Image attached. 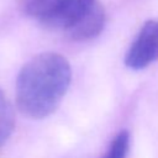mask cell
I'll return each instance as SVG.
<instances>
[{"mask_svg":"<svg viewBox=\"0 0 158 158\" xmlns=\"http://www.w3.org/2000/svg\"><path fill=\"white\" fill-rule=\"evenodd\" d=\"M128 149H130V133L123 130L114 137L110 147L107 148L102 158H126Z\"/></svg>","mask_w":158,"mask_h":158,"instance_id":"obj_6","label":"cell"},{"mask_svg":"<svg viewBox=\"0 0 158 158\" xmlns=\"http://www.w3.org/2000/svg\"><path fill=\"white\" fill-rule=\"evenodd\" d=\"M156 60H158V20H149L127 49L125 64L133 70H141Z\"/></svg>","mask_w":158,"mask_h":158,"instance_id":"obj_3","label":"cell"},{"mask_svg":"<svg viewBox=\"0 0 158 158\" xmlns=\"http://www.w3.org/2000/svg\"><path fill=\"white\" fill-rule=\"evenodd\" d=\"M15 126L14 109L7 98L0 90V147L11 136Z\"/></svg>","mask_w":158,"mask_h":158,"instance_id":"obj_5","label":"cell"},{"mask_svg":"<svg viewBox=\"0 0 158 158\" xmlns=\"http://www.w3.org/2000/svg\"><path fill=\"white\" fill-rule=\"evenodd\" d=\"M72 81V68L65 57L44 52L30 59L16 80L20 111L35 120L49 116L59 106Z\"/></svg>","mask_w":158,"mask_h":158,"instance_id":"obj_1","label":"cell"},{"mask_svg":"<svg viewBox=\"0 0 158 158\" xmlns=\"http://www.w3.org/2000/svg\"><path fill=\"white\" fill-rule=\"evenodd\" d=\"M105 21V10L99 0H67L41 23L64 32L73 41L84 42L99 36Z\"/></svg>","mask_w":158,"mask_h":158,"instance_id":"obj_2","label":"cell"},{"mask_svg":"<svg viewBox=\"0 0 158 158\" xmlns=\"http://www.w3.org/2000/svg\"><path fill=\"white\" fill-rule=\"evenodd\" d=\"M67 0H19V6L23 14L43 22L56 12Z\"/></svg>","mask_w":158,"mask_h":158,"instance_id":"obj_4","label":"cell"}]
</instances>
